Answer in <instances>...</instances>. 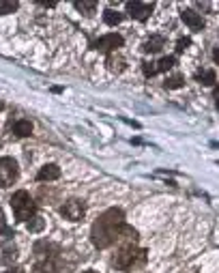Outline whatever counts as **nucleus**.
<instances>
[{
  "label": "nucleus",
  "mask_w": 219,
  "mask_h": 273,
  "mask_svg": "<svg viewBox=\"0 0 219 273\" xmlns=\"http://www.w3.org/2000/svg\"><path fill=\"white\" fill-rule=\"evenodd\" d=\"M196 82H200L202 86H213L217 82V76L213 69H204V71H198L196 74Z\"/></svg>",
  "instance_id": "nucleus-14"
},
{
  "label": "nucleus",
  "mask_w": 219,
  "mask_h": 273,
  "mask_svg": "<svg viewBox=\"0 0 219 273\" xmlns=\"http://www.w3.org/2000/svg\"><path fill=\"white\" fill-rule=\"evenodd\" d=\"M84 213H86V205L82 200H69V203L60 207V215L69 222H80L84 217Z\"/></svg>",
  "instance_id": "nucleus-6"
},
{
  "label": "nucleus",
  "mask_w": 219,
  "mask_h": 273,
  "mask_svg": "<svg viewBox=\"0 0 219 273\" xmlns=\"http://www.w3.org/2000/svg\"><path fill=\"white\" fill-rule=\"evenodd\" d=\"M217 108H219V101H217Z\"/></svg>",
  "instance_id": "nucleus-30"
},
{
  "label": "nucleus",
  "mask_w": 219,
  "mask_h": 273,
  "mask_svg": "<svg viewBox=\"0 0 219 273\" xmlns=\"http://www.w3.org/2000/svg\"><path fill=\"white\" fill-rule=\"evenodd\" d=\"M73 5H76V9L82 11L84 15H93L95 9H97V3H95V0H82V3L78 0V3H73Z\"/></svg>",
  "instance_id": "nucleus-16"
},
{
  "label": "nucleus",
  "mask_w": 219,
  "mask_h": 273,
  "mask_svg": "<svg viewBox=\"0 0 219 273\" xmlns=\"http://www.w3.org/2000/svg\"><path fill=\"white\" fill-rule=\"evenodd\" d=\"M82 273H97V271H90V269H88V271H82Z\"/></svg>",
  "instance_id": "nucleus-28"
},
{
  "label": "nucleus",
  "mask_w": 219,
  "mask_h": 273,
  "mask_svg": "<svg viewBox=\"0 0 219 273\" xmlns=\"http://www.w3.org/2000/svg\"><path fill=\"white\" fill-rule=\"evenodd\" d=\"M47 252L58 254V247H56L54 243H47V241H39V243L34 245V254H36V256H41V258H45V260H50L52 256L47 254Z\"/></svg>",
  "instance_id": "nucleus-13"
},
{
  "label": "nucleus",
  "mask_w": 219,
  "mask_h": 273,
  "mask_svg": "<svg viewBox=\"0 0 219 273\" xmlns=\"http://www.w3.org/2000/svg\"><path fill=\"white\" fill-rule=\"evenodd\" d=\"M60 176V168L56 163H45L36 174V181H56Z\"/></svg>",
  "instance_id": "nucleus-11"
},
{
  "label": "nucleus",
  "mask_w": 219,
  "mask_h": 273,
  "mask_svg": "<svg viewBox=\"0 0 219 273\" xmlns=\"http://www.w3.org/2000/svg\"><path fill=\"white\" fill-rule=\"evenodd\" d=\"M17 161L13 157H0V187H9L17 181Z\"/></svg>",
  "instance_id": "nucleus-4"
},
{
  "label": "nucleus",
  "mask_w": 219,
  "mask_h": 273,
  "mask_svg": "<svg viewBox=\"0 0 219 273\" xmlns=\"http://www.w3.org/2000/svg\"><path fill=\"white\" fill-rule=\"evenodd\" d=\"M105 65H107V69L112 71V74H120V71L125 69V58L120 56V54H116V52H112V54L107 56Z\"/></svg>",
  "instance_id": "nucleus-12"
},
{
  "label": "nucleus",
  "mask_w": 219,
  "mask_h": 273,
  "mask_svg": "<svg viewBox=\"0 0 219 273\" xmlns=\"http://www.w3.org/2000/svg\"><path fill=\"white\" fill-rule=\"evenodd\" d=\"M174 65H176V56H166V58H161V61L155 63V69H157V74H161V71L172 69Z\"/></svg>",
  "instance_id": "nucleus-18"
},
{
  "label": "nucleus",
  "mask_w": 219,
  "mask_h": 273,
  "mask_svg": "<svg viewBox=\"0 0 219 273\" xmlns=\"http://www.w3.org/2000/svg\"><path fill=\"white\" fill-rule=\"evenodd\" d=\"M142 263H146V250H138L136 245H123L114 258V267L120 271H129Z\"/></svg>",
  "instance_id": "nucleus-3"
},
{
  "label": "nucleus",
  "mask_w": 219,
  "mask_h": 273,
  "mask_svg": "<svg viewBox=\"0 0 219 273\" xmlns=\"http://www.w3.org/2000/svg\"><path fill=\"white\" fill-rule=\"evenodd\" d=\"M142 71H144V76H146V78H153V76L157 74L155 63H149V61H146V63H142Z\"/></svg>",
  "instance_id": "nucleus-23"
},
{
  "label": "nucleus",
  "mask_w": 219,
  "mask_h": 273,
  "mask_svg": "<svg viewBox=\"0 0 219 273\" xmlns=\"http://www.w3.org/2000/svg\"><path fill=\"white\" fill-rule=\"evenodd\" d=\"M189 45H191V39H180V41L176 43V52H178V54H180V52H185Z\"/></svg>",
  "instance_id": "nucleus-24"
},
{
  "label": "nucleus",
  "mask_w": 219,
  "mask_h": 273,
  "mask_svg": "<svg viewBox=\"0 0 219 273\" xmlns=\"http://www.w3.org/2000/svg\"><path fill=\"white\" fill-rule=\"evenodd\" d=\"M153 9H155L153 3H138V0H133V3H127V13H129L133 20H138V22H146V20H149L151 13H153Z\"/></svg>",
  "instance_id": "nucleus-7"
},
{
  "label": "nucleus",
  "mask_w": 219,
  "mask_h": 273,
  "mask_svg": "<svg viewBox=\"0 0 219 273\" xmlns=\"http://www.w3.org/2000/svg\"><path fill=\"white\" fill-rule=\"evenodd\" d=\"M15 258H17V245L13 241L7 239L0 243V265H11Z\"/></svg>",
  "instance_id": "nucleus-8"
},
{
  "label": "nucleus",
  "mask_w": 219,
  "mask_h": 273,
  "mask_svg": "<svg viewBox=\"0 0 219 273\" xmlns=\"http://www.w3.org/2000/svg\"><path fill=\"white\" fill-rule=\"evenodd\" d=\"M182 84H185V78L182 76H170V78H166V82H163V86L166 88H170V90H174V88H180Z\"/></svg>",
  "instance_id": "nucleus-19"
},
{
  "label": "nucleus",
  "mask_w": 219,
  "mask_h": 273,
  "mask_svg": "<svg viewBox=\"0 0 219 273\" xmlns=\"http://www.w3.org/2000/svg\"><path fill=\"white\" fill-rule=\"evenodd\" d=\"M11 209H13V215L17 222H28L34 213H36V205L34 200L30 198V194L26 192V189H20V192H15L13 196H11Z\"/></svg>",
  "instance_id": "nucleus-2"
},
{
  "label": "nucleus",
  "mask_w": 219,
  "mask_h": 273,
  "mask_svg": "<svg viewBox=\"0 0 219 273\" xmlns=\"http://www.w3.org/2000/svg\"><path fill=\"white\" fill-rule=\"evenodd\" d=\"M180 17H182V22H185L191 30H196V32L202 30V28L206 26V24H204V17L198 13V11H193V9H185V11L180 13Z\"/></svg>",
  "instance_id": "nucleus-9"
},
{
  "label": "nucleus",
  "mask_w": 219,
  "mask_h": 273,
  "mask_svg": "<svg viewBox=\"0 0 219 273\" xmlns=\"http://www.w3.org/2000/svg\"><path fill=\"white\" fill-rule=\"evenodd\" d=\"M163 45H166V39L159 37V34H153L151 39H146L144 45H142V50L146 54H157V52H161L163 50Z\"/></svg>",
  "instance_id": "nucleus-10"
},
{
  "label": "nucleus",
  "mask_w": 219,
  "mask_h": 273,
  "mask_svg": "<svg viewBox=\"0 0 219 273\" xmlns=\"http://www.w3.org/2000/svg\"><path fill=\"white\" fill-rule=\"evenodd\" d=\"M5 273H26V271H24L22 267H9Z\"/></svg>",
  "instance_id": "nucleus-25"
},
{
  "label": "nucleus",
  "mask_w": 219,
  "mask_h": 273,
  "mask_svg": "<svg viewBox=\"0 0 219 273\" xmlns=\"http://www.w3.org/2000/svg\"><path fill=\"white\" fill-rule=\"evenodd\" d=\"M213 61L219 65V47H215V50H213Z\"/></svg>",
  "instance_id": "nucleus-26"
},
{
  "label": "nucleus",
  "mask_w": 219,
  "mask_h": 273,
  "mask_svg": "<svg viewBox=\"0 0 219 273\" xmlns=\"http://www.w3.org/2000/svg\"><path fill=\"white\" fill-rule=\"evenodd\" d=\"M0 234H7V239H11V236H13V230L7 226V220H5L3 209H0Z\"/></svg>",
  "instance_id": "nucleus-22"
},
{
  "label": "nucleus",
  "mask_w": 219,
  "mask_h": 273,
  "mask_svg": "<svg viewBox=\"0 0 219 273\" xmlns=\"http://www.w3.org/2000/svg\"><path fill=\"white\" fill-rule=\"evenodd\" d=\"M20 3H15V0H0V15H7V13H13V11H17Z\"/></svg>",
  "instance_id": "nucleus-21"
},
{
  "label": "nucleus",
  "mask_w": 219,
  "mask_h": 273,
  "mask_svg": "<svg viewBox=\"0 0 219 273\" xmlns=\"http://www.w3.org/2000/svg\"><path fill=\"white\" fill-rule=\"evenodd\" d=\"M13 134H15L17 138H26V136H30V134H32V123L26 121V118H22V121H17V123L13 125Z\"/></svg>",
  "instance_id": "nucleus-15"
},
{
  "label": "nucleus",
  "mask_w": 219,
  "mask_h": 273,
  "mask_svg": "<svg viewBox=\"0 0 219 273\" xmlns=\"http://www.w3.org/2000/svg\"><path fill=\"white\" fill-rule=\"evenodd\" d=\"M123 43H125V39L120 37V34L110 32V34H103V37H99L97 41H93L90 47H93V50H97V52H107V54H112V52L118 50V47H123Z\"/></svg>",
  "instance_id": "nucleus-5"
},
{
  "label": "nucleus",
  "mask_w": 219,
  "mask_h": 273,
  "mask_svg": "<svg viewBox=\"0 0 219 273\" xmlns=\"http://www.w3.org/2000/svg\"><path fill=\"white\" fill-rule=\"evenodd\" d=\"M103 20H105L107 26H116V24L123 22V13H118V11H114V9H107L103 13Z\"/></svg>",
  "instance_id": "nucleus-17"
},
{
  "label": "nucleus",
  "mask_w": 219,
  "mask_h": 273,
  "mask_svg": "<svg viewBox=\"0 0 219 273\" xmlns=\"http://www.w3.org/2000/svg\"><path fill=\"white\" fill-rule=\"evenodd\" d=\"M215 101H219V86L215 88Z\"/></svg>",
  "instance_id": "nucleus-27"
},
{
  "label": "nucleus",
  "mask_w": 219,
  "mask_h": 273,
  "mask_svg": "<svg viewBox=\"0 0 219 273\" xmlns=\"http://www.w3.org/2000/svg\"><path fill=\"white\" fill-rule=\"evenodd\" d=\"M125 224V213L123 209H107L105 213H101L97 222L93 224L90 228V241L95 247L99 250H105V247L114 245L118 239V230Z\"/></svg>",
  "instance_id": "nucleus-1"
},
{
  "label": "nucleus",
  "mask_w": 219,
  "mask_h": 273,
  "mask_svg": "<svg viewBox=\"0 0 219 273\" xmlns=\"http://www.w3.org/2000/svg\"><path fill=\"white\" fill-rule=\"evenodd\" d=\"M43 228H45V220L39 215H32L28 222V232H41Z\"/></svg>",
  "instance_id": "nucleus-20"
},
{
  "label": "nucleus",
  "mask_w": 219,
  "mask_h": 273,
  "mask_svg": "<svg viewBox=\"0 0 219 273\" xmlns=\"http://www.w3.org/2000/svg\"><path fill=\"white\" fill-rule=\"evenodd\" d=\"M0 110H3V103H0Z\"/></svg>",
  "instance_id": "nucleus-29"
}]
</instances>
